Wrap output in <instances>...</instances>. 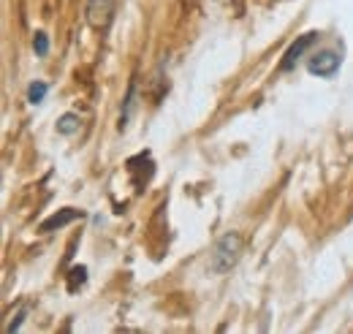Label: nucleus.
Listing matches in <instances>:
<instances>
[{"mask_svg": "<svg viewBox=\"0 0 353 334\" xmlns=\"http://www.w3.org/2000/svg\"><path fill=\"white\" fill-rule=\"evenodd\" d=\"M242 248H245V242H242V237H239L236 231L221 237L218 245H215V250H212V255H210V272L223 275V272L234 269L236 261L242 258Z\"/></svg>", "mask_w": 353, "mask_h": 334, "instance_id": "obj_1", "label": "nucleus"}, {"mask_svg": "<svg viewBox=\"0 0 353 334\" xmlns=\"http://www.w3.org/2000/svg\"><path fill=\"white\" fill-rule=\"evenodd\" d=\"M343 66V57L334 52V49H321V52H312L307 60V71L312 77H321V79H332Z\"/></svg>", "mask_w": 353, "mask_h": 334, "instance_id": "obj_2", "label": "nucleus"}, {"mask_svg": "<svg viewBox=\"0 0 353 334\" xmlns=\"http://www.w3.org/2000/svg\"><path fill=\"white\" fill-rule=\"evenodd\" d=\"M315 41H318V33H305L299 41L291 43V46H288V52H285V57H283V63H280V68H283V71H291V68L296 66V60H299V57H302V55H305Z\"/></svg>", "mask_w": 353, "mask_h": 334, "instance_id": "obj_3", "label": "nucleus"}, {"mask_svg": "<svg viewBox=\"0 0 353 334\" xmlns=\"http://www.w3.org/2000/svg\"><path fill=\"white\" fill-rule=\"evenodd\" d=\"M77 217H82V212H79V209H71V207H68V209H60V212H54L52 217H46L44 223L39 226V231H41V234H49V231L65 228V226H68V223H74Z\"/></svg>", "mask_w": 353, "mask_h": 334, "instance_id": "obj_4", "label": "nucleus"}, {"mask_svg": "<svg viewBox=\"0 0 353 334\" xmlns=\"http://www.w3.org/2000/svg\"><path fill=\"white\" fill-rule=\"evenodd\" d=\"M112 17V0H90L88 3V19L90 25L103 28Z\"/></svg>", "mask_w": 353, "mask_h": 334, "instance_id": "obj_5", "label": "nucleus"}, {"mask_svg": "<svg viewBox=\"0 0 353 334\" xmlns=\"http://www.w3.org/2000/svg\"><path fill=\"white\" fill-rule=\"evenodd\" d=\"M77 130H79V117H77V115H63V117H60L57 133H63V136H74Z\"/></svg>", "mask_w": 353, "mask_h": 334, "instance_id": "obj_6", "label": "nucleus"}, {"mask_svg": "<svg viewBox=\"0 0 353 334\" xmlns=\"http://www.w3.org/2000/svg\"><path fill=\"white\" fill-rule=\"evenodd\" d=\"M46 92H49V84L46 82H33L28 87V101L36 106V104H41L46 98Z\"/></svg>", "mask_w": 353, "mask_h": 334, "instance_id": "obj_7", "label": "nucleus"}, {"mask_svg": "<svg viewBox=\"0 0 353 334\" xmlns=\"http://www.w3.org/2000/svg\"><path fill=\"white\" fill-rule=\"evenodd\" d=\"M85 283H88V269H85V266H74V269H71V277H68V288L77 291V288H82Z\"/></svg>", "mask_w": 353, "mask_h": 334, "instance_id": "obj_8", "label": "nucleus"}, {"mask_svg": "<svg viewBox=\"0 0 353 334\" xmlns=\"http://www.w3.org/2000/svg\"><path fill=\"white\" fill-rule=\"evenodd\" d=\"M33 49H36V55H39V57H44L46 52H49V39H46V33H36V39H33Z\"/></svg>", "mask_w": 353, "mask_h": 334, "instance_id": "obj_9", "label": "nucleus"}, {"mask_svg": "<svg viewBox=\"0 0 353 334\" xmlns=\"http://www.w3.org/2000/svg\"><path fill=\"white\" fill-rule=\"evenodd\" d=\"M22 318H25V313H19V315H17V321H14V324H8V332H17V329H19V326H22Z\"/></svg>", "mask_w": 353, "mask_h": 334, "instance_id": "obj_10", "label": "nucleus"}]
</instances>
